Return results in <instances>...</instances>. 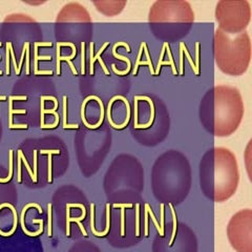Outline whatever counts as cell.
I'll return each instance as SVG.
<instances>
[{
  "label": "cell",
  "instance_id": "cell-1",
  "mask_svg": "<svg viewBox=\"0 0 252 252\" xmlns=\"http://www.w3.org/2000/svg\"><path fill=\"white\" fill-rule=\"evenodd\" d=\"M201 122L216 137H229L239 128L244 117V102L240 91L219 85L207 92L201 102Z\"/></svg>",
  "mask_w": 252,
  "mask_h": 252
},
{
  "label": "cell",
  "instance_id": "cell-2",
  "mask_svg": "<svg viewBox=\"0 0 252 252\" xmlns=\"http://www.w3.org/2000/svg\"><path fill=\"white\" fill-rule=\"evenodd\" d=\"M240 183L239 165L235 156L225 147H215L200 162V185L207 199L223 203L236 192Z\"/></svg>",
  "mask_w": 252,
  "mask_h": 252
},
{
  "label": "cell",
  "instance_id": "cell-3",
  "mask_svg": "<svg viewBox=\"0 0 252 252\" xmlns=\"http://www.w3.org/2000/svg\"><path fill=\"white\" fill-rule=\"evenodd\" d=\"M190 188V168L187 159L177 152L164 154L153 169V189L156 198L171 205L182 202Z\"/></svg>",
  "mask_w": 252,
  "mask_h": 252
},
{
  "label": "cell",
  "instance_id": "cell-4",
  "mask_svg": "<svg viewBox=\"0 0 252 252\" xmlns=\"http://www.w3.org/2000/svg\"><path fill=\"white\" fill-rule=\"evenodd\" d=\"M215 57L218 67L224 74L241 76L247 72L251 60V40L247 32L234 39L220 29L215 35Z\"/></svg>",
  "mask_w": 252,
  "mask_h": 252
},
{
  "label": "cell",
  "instance_id": "cell-5",
  "mask_svg": "<svg viewBox=\"0 0 252 252\" xmlns=\"http://www.w3.org/2000/svg\"><path fill=\"white\" fill-rule=\"evenodd\" d=\"M171 210V229L165 231L163 228L153 244V252H198V241L194 233L186 225L178 224L172 207Z\"/></svg>",
  "mask_w": 252,
  "mask_h": 252
},
{
  "label": "cell",
  "instance_id": "cell-6",
  "mask_svg": "<svg viewBox=\"0 0 252 252\" xmlns=\"http://www.w3.org/2000/svg\"><path fill=\"white\" fill-rule=\"evenodd\" d=\"M216 18L225 33H242L251 19V6L247 0H222L217 4Z\"/></svg>",
  "mask_w": 252,
  "mask_h": 252
},
{
  "label": "cell",
  "instance_id": "cell-7",
  "mask_svg": "<svg viewBox=\"0 0 252 252\" xmlns=\"http://www.w3.org/2000/svg\"><path fill=\"white\" fill-rule=\"evenodd\" d=\"M149 22L183 23L190 27L194 20V13L187 1H156L148 15Z\"/></svg>",
  "mask_w": 252,
  "mask_h": 252
},
{
  "label": "cell",
  "instance_id": "cell-8",
  "mask_svg": "<svg viewBox=\"0 0 252 252\" xmlns=\"http://www.w3.org/2000/svg\"><path fill=\"white\" fill-rule=\"evenodd\" d=\"M230 245L236 252H252V211L241 210L235 214L227 226Z\"/></svg>",
  "mask_w": 252,
  "mask_h": 252
},
{
  "label": "cell",
  "instance_id": "cell-9",
  "mask_svg": "<svg viewBox=\"0 0 252 252\" xmlns=\"http://www.w3.org/2000/svg\"><path fill=\"white\" fill-rule=\"evenodd\" d=\"M139 65H148L149 66V72H151V74L153 76H155V67L153 65L151 57H149L148 50H147V46H146L145 42L141 43L139 54H138V58H137L136 64H135V69H133V76L137 75Z\"/></svg>",
  "mask_w": 252,
  "mask_h": 252
},
{
  "label": "cell",
  "instance_id": "cell-10",
  "mask_svg": "<svg viewBox=\"0 0 252 252\" xmlns=\"http://www.w3.org/2000/svg\"><path fill=\"white\" fill-rule=\"evenodd\" d=\"M120 45H122V46L126 47V51H127L128 53H130V52H131V51H130V47H129V45H128L127 43H126V42H117V43H115V45H114V47H113V55H114V57H115V58H117V59H121V60H123V61H125L126 63H127V68H126V70H124V72H121V70H118V69L116 68V65H115V64H113V65H112V67H113V70H114V72H115L117 75H122V76H124V75H127V74L130 72L131 63H130V60H129L127 57H124V56H122V55L118 54V53L116 52L117 47H118V46H120Z\"/></svg>",
  "mask_w": 252,
  "mask_h": 252
},
{
  "label": "cell",
  "instance_id": "cell-11",
  "mask_svg": "<svg viewBox=\"0 0 252 252\" xmlns=\"http://www.w3.org/2000/svg\"><path fill=\"white\" fill-rule=\"evenodd\" d=\"M0 252H43V249L39 244H23L9 248H1Z\"/></svg>",
  "mask_w": 252,
  "mask_h": 252
},
{
  "label": "cell",
  "instance_id": "cell-12",
  "mask_svg": "<svg viewBox=\"0 0 252 252\" xmlns=\"http://www.w3.org/2000/svg\"><path fill=\"white\" fill-rule=\"evenodd\" d=\"M108 44H109V42H105L103 45H102V47H101V49L99 50V52H98V53L94 56V42H92V43H91V74H92V75H94V61H96L97 59L99 60L100 64H101V67L103 68L105 75H109V70H108V69H107V67L105 66L103 60H102V59L100 58L101 54L103 53V51L106 49Z\"/></svg>",
  "mask_w": 252,
  "mask_h": 252
},
{
  "label": "cell",
  "instance_id": "cell-13",
  "mask_svg": "<svg viewBox=\"0 0 252 252\" xmlns=\"http://www.w3.org/2000/svg\"><path fill=\"white\" fill-rule=\"evenodd\" d=\"M68 252H102L94 244L91 242H81L75 244V245L69 249Z\"/></svg>",
  "mask_w": 252,
  "mask_h": 252
},
{
  "label": "cell",
  "instance_id": "cell-14",
  "mask_svg": "<svg viewBox=\"0 0 252 252\" xmlns=\"http://www.w3.org/2000/svg\"><path fill=\"white\" fill-rule=\"evenodd\" d=\"M135 99L136 100H146V101H148V103H149V105H151V109H152V115H151V119H149V121H148V123L147 124H144V125H137V126H135V128H137V129H145V128H148V127H151V126L153 125V123H154V120H155V105H154V102H153V100L149 98V97H146V96H136L135 97Z\"/></svg>",
  "mask_w": 252,
  "mask_h": 252
},
{
  "label": "cell",
  "instance_id": "cell-15",
  "mask_svg": "<svg viewBox=\"0 0 252 252\" xmlns=\"http://www.w3.org/2000/svg\"><path fill=\"white\" fill-rule=\"evenodd\" d=\"M35 59H34V73L37 75L38 73V60H51V56H38V46H52V42H35Z\"/></svg>",
  "mask_w": 252,
  "mask_h": 252
},
{
  "label": "cell",
  "instance_id": "cell-16",
  "mask_svg": "<svg viewBox=\"0 0 252 252\" xmlns=\"http://www.w3.org/2000/svg\"><path fill=\"white\" fill-rule=\"evenodd\" d=\"M49 154V169H47V183H52L53 180V155L59 156L61 152L59 149H54V151H47Z\"/></svg>",
  "mask_w": 252,
  "mask_h": 252
},
{
  "label": "cell",
  "instance_id": "cell-17",
  "mask_svg": "<svg viewBox=\"0 0 252 252\" xmlns=\"http://www.w3.org/2000/svg\"><path fill=\"white\" fill-rule=\"evenodd\" d=\"M66 96H63V127L65 129L66 128H73L77 129L79 127V125L77 124H67L66 123Z\"/></svg>",
  "mask_w": 252,
  "mask_h": 252
},
{
  "label": "cell",
  "instance_id": "cell-18",
  "mask_svg": "<svg viewBox=\"0 0 252 252\" xmlns=\"http://www.w3.org/2000/svg\"><path fill=\"white\" fill-rule=\"evenodd\" d=\"M165 51H166V46H165V43H164V44H163V47H162V50H161V54H160V60H159V62H158V65H157L156 70H155V76L159 75L161 66H162L163 64H165V65H170V66H171V63L169 62V60H168V61H163V57H164Z\"/></svg>",
  "mask_w": 252,
  "mask_h": 252
},
{
  "label": "cell",
  "instance_id": "cell-19",
  "mask_svg": "<svg viewBox=\"0 0 252 252\" xmlns=\"http://www.w3.org/2000/svg\"><path fill=\"white\" fill-rule=\"evenodd\" d=\"M180 46L182 47V51H183V54H185V56H186V58H187V60H188V62L190 63V65H191V67H192V70H193V73L196 75V76H199L200 75V73L198 72V70H196V67H195V65H194V62H193V60L191 59V57H190V55H189V53H188V50H187V47H186V45L184 44V42H181L180 43Z\"/></svg>",
  "mask_w": 252,
  "mask_h": 252
},
{
  "label": "cell",
  "instance_id": "cell-20",
  "mask_svg": "<svg viewBox=\"0 0 252 252\" xmlns=\"http://www.w3.org/2000/svg\"><path fill=\"white\" fill-rule=\"evenodd\" d=\"M9 103H10V107H9V126H11V125H13V115L14 114H27V110L26 109L13 110L12 100L9 99Z\"/></svg>",
  "mask_w": 252,
  "mask_h": 252
},
{
  "label": "cell",
  "instance_id": "cell-21",
  "mask_svg": "<svg viewBox=\"0 0 252 252\" xmlns=\"http://www.w3.org/2000/svg\"><path fill=\"white\" fill-rule=\"evenodd\" d=\"M165 45H166V51H167V54H168L169 62L171 63L172 74H173V75H177V74H178V72H177V68H176V65H175V61H173V59H172V55H171V52H170V47H169L168 42H165Z\"/></svg>",
  "mask_w": 252,
  "mask_h": 252
},
{
  "label": "cell",
  "instance_id": "cell-22",
  "mask_svg": "<svg viewBox=\"0 0 252 252\" xmlns=\"http://www.w3.org/2000/svg\"><path fill=\"white\" fill-rule=\"evenodd\" d=\"M194 65L196 67V70L200 73V43H195V62Z\"/></svg>",
  "mask_w": 252,
  "mask_h": 252
},
{
  "label": "cell",
  "instance_id": "cell-23",
  "mask_svg": "<svg viewBox=\"0 0 252 252\" xmlns=\"http://www.w3.org/2000/svg\"><path fill=\"white\" fill-rule=\"evenodd\" d=\"M12 45L11 42H6V75L10 76V46Z\"/></svg>",
  "mask_w": 252,
  "mask_h": 252
},
{
  "label": "cell",
  "instance_id": "cell-24",
  "mask_svg": "<svg viewBox=\"0 0 252 252\" xmlns=\"http://www.w3.org/2000/svg\"><path fill=\"white\" fill-rule=\"evenodd\" d=\"M85 42L81 43V74L85 73Z\"/></svg>",
  "mask_w": 252,
  "mask_h": 252
},
{
  "label": "cell",
  "instance_id": "cell-25",
  "mask_svg": "<svg viewBox=\"0 0 252 252\" xmlns=\"http://www.w3.org/2000/svg\"><path fill=\"white\" fill-rule=\"evenodd\" d=\"M33 155H34V159H33V162H34V171H33V182L34 183H37L38 182V179H37V156H38V151H34L33 152Z\"/></svg>",
  "mask_w": 252,
  "mask_h": 252
},
{
  "label": "cell",
  "instance_id": "cell-26",
  "mask_svg": "<svg viewBox=\"0 0 252 252\" xmlns=\"http://www.w3.org/2000/svg\"><path fill=\"white\" fill-rule=\"evenodd\" d=\"M28 44H29V42H26L25 43V45H23V51H22V54H21V60H20V62H19V64H18V70H17V76L18 75H20V69H21V66H22V62H23V59H25V54H26V52H27V46H28Z\"/></svg>",
  "mask_w": 252,
  "mask_h": 252
},
{
  "label": "cell",
  "instance_id": "cell-27",
  "mask_svg": "<svg viewBox=\"0 0 252 252\" xmlns=\"http://www.w3.org/2000/svg\"><path fill=\"white\" fill-rule=\"evenodd\" d=\"M183 51H182V47L180 46V75L182 76L184 74L183 72Z\"/></svg>",
  "mask_w": 252,
  "mask_h": 252
},
{
  "label": "cell",
  "instance_id": "cell-28",
  "mask_svg": "<svg viewBox=\"0 0 252 252\" xmlns=\"http://www.w3.org/2000/svg\"><path fill=\"white\" fill-rule=\"evenodd\" d=\"M30 43L27 46V59H26V69H27V75L30 74V50H29Z\"/></svg>",
  "mask_w": 252,
  "mask_h": 252
},
{
  "label": "cell",
  "instance_id": "cell-29",
  "mask_svg": "<svg viewBox=\"0 0 252 252\" xmlns=\"http://www.w3.org/2000/svg\"><path fill=\"white\" fill-rule=\"evenodd\" d=\"M10 53H11L12 61H13V63H14V66H15V72L17 73V70H18V66H17V62H16V59H15V56H14V51H13V47H12V45L10 46Z\"/></svg>",
  "mask_w": 252,
  "mask_h": 252
},
{
  "label": "cell",
  "instance_id": "cell-30",
  "mask_svg": "<svg viewBox=\"0 0 252 252\" xmlns=\"http://www.w3.org/2000/svg\"><path fill=\"white\" fill-rule=\"evenodd\" d=\"M138 125V100L135 99V124H133V127Z\"/></svg>",
  "mask_w": 252,
  "mask_h": 252
},
{
  "label": "cell",
  "instance_id": "cell-31",
  "mask_svg": "<svg viewBox=\"0 0 252 252\" xmlns=\"http://www.w3.org/2000/svg\"><path fill=\"white\" fill-rule=\"evenodd\" d=\"M10 128H22V129H27L28 128V125L27 124H17V125H11L9 126Z\"/></svg>",
  "mask_w": 252,
  "mask_h": 252
},
{
  "label": "cell",
  "instance_id": "cell-32",
  "mask_svg": "<svg viewBox=\"0 0 252 252\" xmlns=\"http://www.w3.org/2000/svg\"><path fill=\"white\" fill-rule=\"evenodd\" d=\"M28 97L27 96H12L10 97V100L14 101V100H27Z\"/></svg>",
  "mask_w": 252,
  "mask_h": 252
},
{
  "label": "cell",
  "instance_id": "cell-33",
  "mask_svg": "<svg viewBox=\"0 0 252 252\" xmlns=\"http://www.w3.org/2000/svg\"><path fill=\"white\" fill-rule=\"evenodd\" d=\"M0 100L4 101V100H6V97H5V96H0Z\"/></svg>",
  "mask_w": 252,
  "mask_h": 252
},
{
  "label": "cell",
  "instance_id": "cell-34",
  "mask_svg": "<svg viewBox=\"0 0 252 252\" xmlns=\"http://www.w3.org/2000/svg\"><path fill=\"white\" fill-rule=\"evenodd\" d=\"M0 59H1V56H0Z\"/></svg>",
  "mask_w": 252,
  "mask_h": 252
}]
</instances>
